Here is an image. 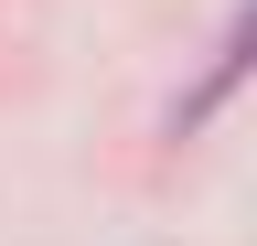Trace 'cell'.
I'll return each instance as SVG.
<instances>
[{"label":"cell","instance_id":"obj_1","mask_svg":"<svg viewBox=\"0 0 257 246\" xmlns=\"http://www.w3.org/2000/svg\"><path fill=\"white\" fill-rule=\"evenodd\" d=\"M246 75H257V0H246L236 22H225V43H214V65H204V86H193V97L172 107V129H204V118H214L225 97H236Z\"/></svg>","mask_w":257,"mask_h":246}]
</instances>
